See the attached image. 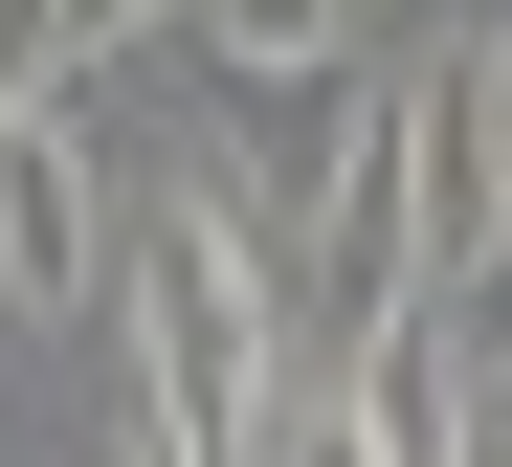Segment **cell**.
<instances>
[{"instance_id":"cell-1","label":"cell","mask_w":512,"mask_h":467,"mask_svg":"<svg viewBox=\"0 0 512 467\" xmlns=\"http://www.w3.org/2000/svg\"><path fill=\"white\" fill-rule=\"evenodd\" d=\"M0 312L23 334H112L134 312V201H112V67H67L0 112Z\"/></svg>"},{"instance_id":"cell-2","label":"cell","mask_w":512,"mask_h":467,"mask_svg":"<svg viewBox=\"0 0 512 467\" xmlns=\"http://www.w3.org/2000/svg\"><path fill=\"white\" fill-rule=\"evenodd\" d=\"M179 23H201V67H334L357 0H179Z\"/></svg>"},{"instance_id":"cell-3","label":"cell","mask_w":512,"mask_h":467,"mask_svg":"<svg viewBox=\"0 0 512 467\" xmlns=\"http://www.w3.org/2000/svg\"><path fill=\"white\" fill-rule=\"evenodd\" d=\"M90 67V0H0V112H23V89H67Z\"/></svg>"},{"instance_id":"cell-4","label":"cell","mask_w":512,"mask_h":467,"mask_svg":"<svg viewBox=\"0 0 512 467\" xmlns=\"http://www.w3.org/2000/svg\"><path fill=\"white\" fill-rule=\"evenodd\" d=\"M468 334H490V379H512V223H490V267H468Z\"/></svg>"},{"instance_id":"cell-5","label":"cell","mask_w":512,"mask_h":467,"mask_svg":"<svg viewBox=\"0 0 512 467\" xmlns=\"http://www.w3.org/2000/svg\"><path fill=\"white\" fill-rule=\"evenodd\" d=\"M446 467H512V401H490V423H468V445H446Z\"/></svg>"}]
</instances>
